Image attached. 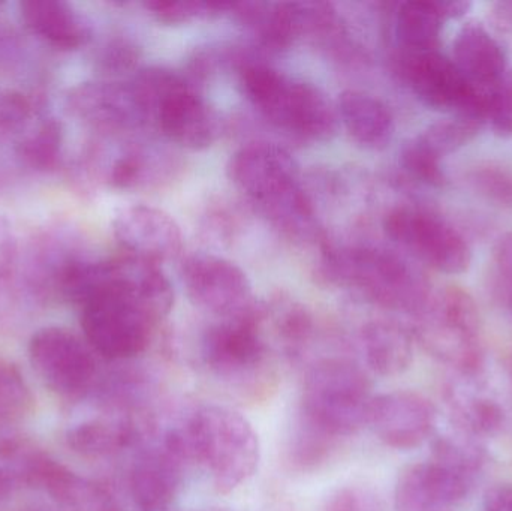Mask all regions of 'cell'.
<instances>
[{
  "mask_svg": "<svg viewBox=\"0 0 512 511\" xmlns=\"http://www.w3.org/2000/svg\"><path fill=\"white\" fill-rule=\"evenodd\" d=\"M372 383L366 372L343 359H325L304 377L298 416L336 440L367 425Z\"/></svg>",
  "mask_w": 512,
  "mask_h": 511,
  "instance_id": "8992f818",
  "label": "cell"
},
{
  "mask_svg": "<svg viewBox=\"0 0 512 511\" xmlns=\"http://www.w3.org/2000/svg\"><path fill=\"white\" fill-rule=\"evenodd\" d=\"M367 366L381 377L405 374L414 362V336L394 321H370L361 330Z\"/></svg>",
  "mask_w": 512,
  "mask_h": 511,
  "instance_id": "d4e9b609",
  "label": "cell"
},
{
  "mask_svg": "<svg viewBox=\"0 0 512 511\" xmlns=\"http://www.w3.org/2000/svg\"><path fill=\"white\" fill-rule=\"evenodd\" d=\"M322 511H384V504L367 486H345L328 498Z\"/></svg>",
  "mask_w": 512,
  "mask_h": 511,
  "instance_id": "f35d334b",
  "label": "cell"
},
{
  "mask_svg": "<svg viewBox=\"0 0 512 511\" xmlns=\"http://www.w3.org/2000/svg\"><path fill=\"white\" fill-rule=\"evenodd\" d=\"M30 456L27 488L47 494L57 511H122L104 485L74 473L36 447Z\"/></svg>",
  "mask_w": 512,
  "mask_h": 511,
  "instance_id": "d6986e66",
  "label": "cell"
},
{
  "mask_svg": "<svg viewBox=\"0 0 512 511\" xmlns=\"http://www.w3.org/2000/svg\"><path fill=\"white\" fill-rule=\"evenodd\" d=\"M483 123L468 117L453 116L451 119L433 123L426 131L418 135V140L432 150L439 158L457 152L468 146L478 134Z\"/></svg>",
  "mask_w": 512,
  "mask_h": 511,
  "instance_id": "4dcf8cb0",
  "label": "cell"
},
{
  "mask_svg": "<svg viewBox=\"0 0 512 511\" xmlns=\"http://www.w3.org/2000/svg\"><path fill=\"white\" fill-rule=\"evenodd\" d=\"M403 75L421 104L454 116L489 120L493 92L477 89L460 74L453 60L438 51L406 53Z\"/></svg>",
  "mask_w": 512,
  "mask_h": 511,
  "instance_id": "8fae6325",
  "label": "cell"
},
{
  "mask_svg": "<svg viewBox=\"0 0 512 511\" xmlns=\"http://www.w3.org/2000/svg\"><path fill=\"white\" fill-rule=\"evenodd\" d=\"M504 306H505V308H507V309H508V311H510V312H511V315H512V296H511V297H508V299H507V300H505V302H504Z\"/></svg>",
  "mask_w": 512,
  "mask_h": 511,
  "instance_id": "bcb514c9",
  "label": "cell"
},
{
  "mask_svg": "<svg viewBox=\"0 0 512 511\" xmlns=\"http://www.w3.org/2000/svg\"><path fill=\"white\" fill-rule=\"evenodd\" d=\"M436 6L444 20H457L471 11L472 3L465 0H442V2H436Z\"/></svg>",
  "mask_w": 512,
  "mask_h": 511,
  "instance_id": "ee69618b",
  "label": "cell"
},
{
  "mask_svg": "<svg viewBox=\"0 0 512 511\" xmlns=\"http://www.w3.org/2000/svg\"><path fill=\"white\" fill-rule=\"evenodd\" d=\"M63 126L53 117L38 120L35 125L17 138L15 141V155L21 165L36 171V173H50L59 167L62 161Z\"/></svg>",
  "mask_w": 512,
  "mask_h": 511,
  "instance_id": "f1b7e54d",
  "label": "cell"
},
{
  "mask_svg": "<svg viewBox=\"0 0 512 511\" xmlns=\"http://www.w3.org/2000/svg\"><path fill=\"white\" fill-rule=\"evenodd\" d=\"M138 53L126 39H111L98 54V65L108 75L131 71L137 63Z\"/></svg>",
  "mask_w": 512,
  "mask_h": 511,
  "instance_id": "60d3db41",
  "label": "cell"
},
{
  "mask_svg": "<svg viewBox=\"0 0 512 511\" xmlns=\"http://www.w3.org/2000/svg\"><path fill=\"white\" fill-rule=\"evenodd\" d=\"M98 357L86 339L63 327H44L29 341L30 363L42 383L77 404L93 395L104 375Z\"/></svg>",
  "mask_w": 512,
  "mask_h": 511,
  "instance_id": "9c48e42d",
  "label": "cell"
},
{
  "mask_svg": "<svg viewBox=\"0 0 512 511\" xmlns=\"http://www.w3.org/2000/svg\"><path fill=\"white\" fill-rule=\"evenodd\" d=\"M442 159L427 149L418 138L408 141L400 152V164L403 170L423 185L432 188H444L447 174L441 164Z\"/></svg>",
  "mask_w": 512,
  "mask_h": 511,
  "instance_id": "e575fe53",
  "label": "cell"
},
{
  "mask_svg": "<svg viewBox=\"0 0 512 511\" xmlns=\"http://www.w3.org/2000/svg\"><path fill=\"white\" fill-rule=\"evenodd\" d=\"M228 177L262 216L289 237L315 231V210L301 188L297 162L286 150L271 144L242 147L228 162Z\"/></svg>",
  "mask_w": 512,
  "mask_h": 511,
  "instance_id": "7a4b0ae2",
  "label": "cell"
},
{
  "mask_svg": "<svg viewBox=\"0 0 512 511\" xmlns=\"http://www.w3.org/2000/svg\"><path fill=\"white\" fill-rule=\"evenodd\" d=\"M21 511H57V510L47 509V507H27V509H23Z\"/></svg>",
  "mask_w": 512,
  "mask_h": 511,
  "instance_id": "f6af8a7d",
  "label": "cell"
},
{
  "mask_svg": "<svg viewBox=\"0 0 512 511\" xmlns=\"http://www.w3.org/2000/svg\"><path fill=\"white\" fill-rule=\"evenodd\" d=\"M336 108L352 140L364 149H385L393 140V114L376 96L361 90H345Z\"/></svg>",
  "mask_w": 512,
  "mask_h": 511,
  "instance_id": "cb8c5ba5",
  "label": "cell"
},
{
  "mask_svg": "<svg viewBox=\"0 0 512 511\" xmlns=\"http://www.w3.org/2000/svg\"><path fill=\"white\" fill-rule=\"evenodd\" d=\"M186 467L201 468L213 488L230 494L256 473L258 435L248 419L231 408L203 405L164 435Z\"/></svg>",
  "mask_w": 512,
  "mask_h": 511,
  "instance_id": "6da1fadb",
  "label": "cell"
},
{
  "mask_svg": "<svg viewBox=\"0 0 512 511\" xmlns=\"http://www.w3.org/2000/svg\"><path fill=\"white\" fill-rule=\"evenodd\" d=\"M35 308L20 278V248L14 227L0 216V332H14Z\"/></svg>",
  "mask_w": 512,
  "mask_h": 511,
  "instance_id": "484cf974",
  "label": "cell"
},
{
  "mask_svg": "<svg viewBox=\"0 0 512 511\" xmlns=\"http://www.w3.org/2000/svg\"><path fill=\"white\" fill-rule=\"evenodd\" d=\"M489 20L498 32L512 33V2L493 3Z\"/></svg>",
  "mask_w": 512,
  "mask_h": 511,
  "instance_id": "7bdbcfd3",
  "label": "cell"
},
{
  "mask_svg": "<svg viewBox=\"0 0 512 511\" xmlns=\"http://www.w3.org/2000/svg\"><path fill=\"white\" fill-rule=\"evenodd\" d=\"M490 290L501 305L512 296V233L504 234L493 248Z\"/></svg>",
  "mask_w": 512,
  "mask_h": 511,
  "instance_id": "74e56055",
  "label": "cell"
},
{
  "mask_svg": "<svg viewBox=\"0 0 512 511\" xmlns=\"http://www.w3.org/2000/svg\"><path fill=\"white\" fill-rule=\"evenodd\" d=\"M32 396L17 366L0 357V431L17 425L29 413Z\"/></svg>",
  "mask_w": 512,
  "mask_h": 511,
  "instance_id": "1f68e13d",
  "label": "cell"
},
{
  "mask_svg": "<svg viewBox=\"0 0 512 511\" xmlns=\"http://www.w3.org/2000/svg\"><path fill=\"white\" fill-rule=\"evenodd\" d=\"M454 65L469 84L493 92L507 72V56L501 44L481 24L460 29L453 44Z\"/></svg>",
  "mask_w": 512,
  "mask_h": 511,
  "instance_id": "603a6c76",
  "label": "cell"
},
{
  "mask_svg": "<svg viewBox=\"0 0 512 511\" xmlns=\"http://www.w3.org/2000/svg\"><path fill=\"white\" fill-rule=\"evenodd\" d=\"M339 443L336 438L324 434L298 416L289 438V462L300 471L316 470L330 459Z\"/></svg>",
  "mask_w": 512,
  "mask_h": 511,
  "instance_id": "f546056e",
  "label": "cell"
},
{
  "mask_svg": "<svg viewBox=\"0 0 512 511\" xmlns=\"http://www.w3.org/2000/svg\"><path fill=\"white\" fill-rule=\"evenodd\" d=\"M147 125L158 126L171 143L191 150L212 146L221 120L197 84L159 66L140 69L129 81Z\"/></svg>",
  "mask_w": 512,
  "mask_h": 511,
  "instance_id": "277c9868",
  "label": "cell"
},
{
  "mask_svg": "<svg viewBox=\"0 0 512 511\" xmlns=\"http://www.w3.org/2000/svg\"><path fill=\"white\" fill-rule=\"evenodd\" d=\"M327 279L354 288L382 308L420 317L432 294L426 282L399 255L370 246L331 249L324 258Z\"/></svg>",
  "mask_w": 512,
  "mask_h": 511,
  "instance_id": "5b68a950",
  "label": "cell"
},
{
  "mask_svg": "<svg viewBox=\"0 0 512 511\" xmlns=\"http://www.w3.org/2000/svg\"><path fill=\"white\" fill-rule=\"evenodd\" d=\"M417 338L424 350L466 380L484 369L481 315L474 297L457 285L432 296L420 315Z\"/></svg>",
  "mask_w": 512,
  "mask_h": 511,
  "instance_id": "52a82bcc",
  "label": "cell"
},
{
  "mask_svg": "<svg viewBox=\"0 0 512 511\" xmlns=\"http://www.w3.org/2000/svg\"><path fill=\"white\" fill-rule=\"evenodd\" d=\"M68 107L102 137H126L147 126L129 81H84L69 90Z\"/></svg>",
  "mask_w": 512,
  "mask_h": 511,
  "instance_id": "5bb4252c",
  "label": "cell"
},
{
  "mask_svg": "<svg viewBox=\"0 0 512 511\" xmlns=\"http://www.w3.org/2000/svg\"><path fill=\"white\" fill-rule=\"evenodd\" d=\"M262 318L264 314L254 308L239 317L218 320L206 330L201 356L215 377L242 384L261 371L268 356Z\"/></svg>",
  "mask_w": 512,
  "mask_h": 511,
  "instance_id": "7c38bea8",
  "label": "cell"
},
{
  "mask_svg": "<svg viewBox=\"0 0 512 511\" xmlns=\"http://www.w3.org/2000/svg\"><path fill=\"white\" fill-rule=\"evenodd\" d=\"M128 474L132 503L138 511H167L176 501L183 479L185 462L162 440L152 446H138Z\"/></svg>",
  "mask_w": 512,
  "mask_h": 511,
  "instance_id": "ffe728a7",
  "label": "cell"
},
{
  "mask_svg": "<svg viewBox=\"0 0 512 511\" xmlns=\"http://www.w3.org/2000/svg\"><path fill=\"white\" fill-rule=\"evenodd\" d=\"M468 183L484 200L512 207V171L508 168L496 164L478 165L469 171Z\"/></svg>",
  "mask_w": 512,
  "mask_h": 511,
  "instance_id": "8d00e7d4",
  "label": "cell"
},
{
  "mask_svg": "<svg viewBox=\"0 0 512 511\" xmlns=\"http://www.w3.org/2000/svg\"><path fill=\"white\" fill-rule=\"evenodd\" d=\"M239 71L246 99L274 128L307 141H327L336 134L337 108L319 87L255 60H246Z\"/></svg>",
  "mask_w": 512,
  "mask_h": 511,
  "instance_id": "3957f363",
  "label": "cell"
},
{
  "mask_svg": "<svg viewBox=\"0 0 512 511\" xmlns=\"http://www.w3.org/2000/svg\"><path fill=\"white\" fill-rule=\"evenodd\" d=\"M367 425L385 446L412 450L429 440L436 425V410L426 396L408 390L375 396Z\"/></svg>",
  "mask_w": 512,
  "mask_h": 511,
  "instance_id": "2e32d148",
  "label": "cell"
},
{
  "mask_svg": "<svg viewBox=\"0 0 512 511\" xmlns=\"http://www.w3.org/2000/svg\"><path fill=\"white\" fill-rule=\"evenodd\" d=\"M90 161L102 182L122 191L159 185L176 170L173 153L143 144L125 143L113 150L96 146Z\"/></svg>",
  "mask_w": 512,
  "mask_h": 511,
  "instance_id": "44dd1931",
  "label": "cell"
},
{
  "mask_svg": "<svg viewBox=\"0 0 512 511\" xmlns=\"http://www.w3.org/2000/svg\"><path fill=\"white\" fill-rule=\"evenodd\" d=\"M32 444L20 440L0 441V506L20 489L27 488L26 474Z\"/></svg>",
  "mask_w": 512,
  "mask_h": 511,
  "instance_id": "d6a6232c",
  "label": "cell"
},
{
  "mask_svg": "<svg viewBox=\"0 0 512 511\" xmlns=\"http://www.w3.org/2000/svg\"><path fill=\"white\" fill-rule=\"evenodd\" d=\"M147 11L165 24H182L195 18L212 17L231 11V3L201 0H156L144 3Z\"/></svg>",
  "mask_w": 512,
  "mask_h": 511,
  "instance_id": "d590c367",
  "label": "cell"
},
{
  "mask_svg": "<svg viewBox=\"0 0 512 511\" xmlns=\"http://www.w3.org/2000/svg\"><path fill=\"white\" fill-rule=\"evenodd\" d=\"M384 231L400 248L447 275H462L472 263L465 237L442 216L423 207L400 206L391 210Z\"/></svg>",
  "mask_w": 512,
  "mask_h": 511,
  "instance_id": "30bf717a",
  "label": "cell"
},
{
  "mask_svg": "<svg viewBox=\"0 0 512 511\" xmlns=\"http://www.w3.org/2000/svg\"><path fill=\"white\" fill-rule=\"evenodd\" d=\"M484 511H512V485H496L484 495Z\"/></svg>",
  "mask_w": 512,
  "mask_h": 511,
  "instance_id": "b9f144b4",
  "label": "cell"
},
{
  "mask_svg": "<svg viewBox=\"0 0 512 511\" xmlns=\"http://www.w3.org/2000/svg\"><path fill=\"white\" fill-rule=\"evenodd\" d=\"M510 375H511V380H512V356H511V360H510Z\"/></svg>",
  "mask_w": 512,
  "mask_h": 511,
  "instance_id": "7dc6e473",
  "label": "cell"
},
{
  "mask_svg": "<svg viewBox=\"0 0 512 511\" xmlns=\"http://www.w3.org/2000/svg\"><path fill=\"white\" fill-rule=\"evenodd\" d=\"M35 105L26 93L0 84V140L20 138L35 120Z\"/></svg>",
  "mask_w": 512,
  "mask_h": 511,
  "instance_id": "836d02e7",
  "label": "cell"
},
{
  "mask_svg": "<svg viewBox=\"0 0 512 511\" xmlns=\"http://www.w3.org/2000/svg\"><path fill=\"white\" fill-rule=\"evenodd\" d=\"M156 324L140 300L117 284L116 273L110 287L81 306L84 339L110 362H128L143 354Z\"/></svg>",
  "mask_w": 512,
  "mask_h": 511,
  "instance_id": "ba28073f",
  "label": "cell"
},
{
  "mask_svg": "<svg viewBox=\"0 0 512 511\" xmlns=\"http://www.w3.org/2000/svg\"><path fill=\"white\" fill-rule=\"evenodd\" d=\"M475 480L436 461L409 465L394 488L396 511H457Z\"/></svg>",
  "mask_w": 512,
  "mask_h": 511,
  "instance_id": "ac0fdd59",
  "label": "cell"
},
{
  "mask_svg": "<svg viewBox=\"0 0 512 511\" xmlns=\"http://www.w3.org/2000/svg\"><path fill=\"white\" fill-rule=\"evenodd\" d=\"M444 21L436 2L411 0L402 3L396 14L397 41L406 53L436 51Z\"/></svg>",
  "mask_w": 512,
  "mask_h": 511,
  "instance_id": "83f0119b",
  "label": "cell"
},
{
  "mask_svg": "<svg viewBox=\"0 0 512 511\" xmlns=\"http://www.w3.org/2000/svg\"><path fill=\"white\" fill-rule=\"evenodd\" d=\"M182 282L191 302L218 320L255 308L251 281L233 261L218 255H191L182 264Z\"/></svg>",
  "mask_w": 512,
  "mask_h": 511,
  "instance_id": "4fadbf2b",
  "label": "cell"
},
{
  "mask_svg": "<svg viewBox=\"0 0 512 511\" xmlns=\"http://www.w3.org/2000/svg\"><path fill=\"white\" fill-rule=\"evenodd\" d=\"M447 402L457 428L474 440L493 437L504 428V408L489 396L454 386L447 390Z\"/></svg>",
  "mask_w": 512,
  "mask_h": 511,
  "instance_id": "4316f807",
  "label": "cell"
},
{
  "mask_svg": "<svg viewBox=\"0 0 512 511\" xmlns=\"http://www.w3.org/2000/svg\"><path fill=\"white\" fill-rule=\"evenodd\" d=\"M18 14L33 36L56 50H78L92 38V27L86 17L63 0L20 2Z\"/></svg>",
  "mask_w": 512,
  "mask_h": 511,
  "instance_id": "7402d4cb",
  "label": "cell"
},
{
  "mask_svg": "<svg viewBox=\"0 0 512 511\" xmlns=\"http://www.w3.org/2000/svg\"><path fill=\"white\" fill-rule=\"evenodd\" d=\"M113 234L131 257L150 263L176 260L183 249V234L173 216L146 204L123 207L113 218Z\"/></svg>",
  "mask_w": 512,
  "mask_h": 511,
  "instance_id": "e0dca14e",
  "label": "cell"
},
{
  "mask_svg": "<svg viewBox=\"0 0 512 511\" xmlns=\"http://www.w3.org/2000/svg\"><path fill=\"white\" fill-rule=\"evenodd\" d=\"M89 413L78 416L66 428L69 449L87 459H107L137 449L146 438V428L137 414L125 413L95 401H83Z\"/></svg>",
  "mask_w": 512,
  "mask_h": 511,
  "instance_id": "9a60e30c",
  "label": "cell"
},
{
  "mask_svg": "<svg viewBox=\"0 0 512 511\" xmlns=\"http://www.w3.org/2000/svg\"><path fill=\"white\" fill-rule=\"evenodd\" d=\"M489 120L498 137H512V69H507L493 90Z\"/></svg>",
  "mask_w": 512,
  "mask_h": 511,
  "instance_id": "ab89813d",
  "label": "cell"
}]
</instances>
